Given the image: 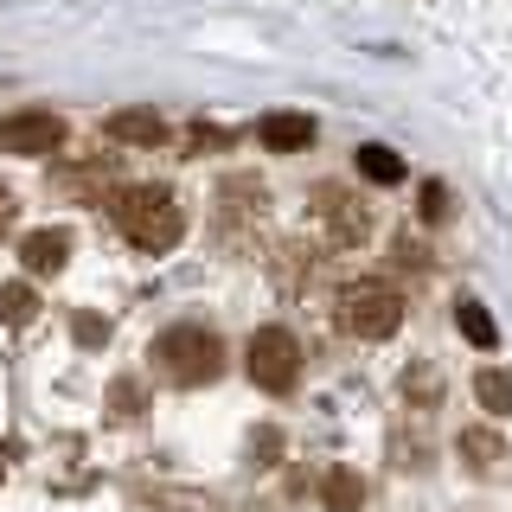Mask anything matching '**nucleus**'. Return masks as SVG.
I'll list each match as a JSON object with an SVG mask.
<instances>
[{"label":"nucleus","instance_id":"ddd939ff","mask_svg":"<svg viewBox=\"0 0 512 512\" xmlns=\"http://www.w3.org/2000/svg\"><path fill=\"white\" fill-rule=\"evenodd\" d=\"M32 314H39V295H32L26 282L0 288V320H7V327H32Z\"/></svg>","mask_w":512,"mask_h":512},{"label":"nucleus","instance_id":"dca6fc26","mask_svg":"<svg viewBox=\"0 0 512 512\" xmlns=\"http://www.w3.org/2000/svg\"><path fill=\"white\" fill-rule=\"evenodd\" d=\"M423 218H429V224L448 218V192H442V186H423Z\"/></svg>","mask_w":512,"mask_h":512},{"label":"nucleus","instance_id":"f3484780","mask_svg":"<svg viewBox=\"0 0 512 512\" xmlns=\"http://www.w3.org/2000/svg\"><path fill=\"white\" fill-rule=\"evenodd\" d=\"M13 212H20V205H13V192L0 186V231H7V224H13Z\"/></svg>","mask_w":512,"mask_h":512},{"label":"nucleus","instance_id":"20e7f679","mask_svg":"<svg viewBox=\"0 0 512 512\" xmlns=\"http://www.w3.org/2000/svg\"><path fill=\"white\" fill-rule=\"evenodd\" d=\"M244 372L256 391H295V378H301V346H295V333L288 327H256L250 333V346H244Z\"/></svg>","mask_w":512,"mask_h":512},{"label":"nucleus","instance_id":"9d476101","mask_svg":"<svg viewBox=\"0 0 512 512\" xmlns=\"http://www.w3.org/2000/svg\"><path fill=\"white\" fill-rule=\"evenodd\" d=\"M359 173H365L372 186H397V180H404V160L372 141V148H359Z\"/></svg>","mask_w":512,"mask_h":512},{"label":"nucleus","instance_id":"0eeeda50","mask_svg":"<svg viewBox=\"0 0 512 512\" xmlns=\"http://www.w3.org/2000/svg\"><path fill=\"white\" fill-rule=\"evenodd\" d=\"M103 128L116 141H128V148H160V141H167V122H160L154 109H116Z\"/></svg>","mask_w":512,"mask_h":512},{"label":"nucleus","instance_id":"9b49d317","mask_svg":"<svg viewBox=\"0 0 512 512\" xmlns=\"http://www.w3.org/2000/svg\"><path fill=\"white\" fill-rule=\"evenodd\" d=\"M474 397H480L493 416H512V378L500 372V365H487V372L474 378Z\"/></svg>","mask_w":512,"mask_h":512},{"label":"nucleus","instance_id":"f03ea898","mask_svg":"<svg viewBox=\"0 0 512 512\" xmlns=\"http://www.w3.org/2000/svg\"><path fill=\"white\" fill-rule=\"evenodd\" d=\"M148 359L160 365V378H173V384H212L224 372V346H218L212 327H167L148 346Z\"/></svg>","mask_w":512,"mask_h":512},{"label":"nucleus","instance_id":"1a4fd4ad","mask_svg":"<svg viewBox=\"0 0 512 512\" xmlns=\"http://www.w3.org/2000/svg\"><path fill=\"white\" fill-rule=\"evenodd\" d=\"M455 327H461V340L480 346V352L500 346V327H493V314L480 308V301H455Z\"/></svg>","mask_w":512,"mask_h":512},{"label":"nucleus","instance_id":"f257e3e1","mask_svg":"<svg viewBox=\"0 0 512 512\" xmlns=\"http://www.w3.org/2000/svg\"><path fill=\"white\" fill-rule=\"evenodd\" d=\"M109 218H116V231L128 237L135 250H173L180 244V231H186V212H180V199H173L167 186H122L116 199H109Z\"/></svg>","mask_w":512,"mask_h":512},{"label":"nucleus","instance_id":"f8f14e48","mask_svg":"<svg viewBox=\"0 0 512 512\" xmlns=\"http://www.w3.org/2000/svg\"><path fill=\"white\" fill-rule=\"evenodd\" d=\"M320 212L333 218V231H340V244H359V237H365V212H352V205L340 199V192H320Z\"/></svg>","mask_w":512,"mask_h":512},{"label":"nucleus","instance_id":"7ed1b4c3","mask_svg":"<svg viewBox=\"0 0 512 512\" xmlns=\"http://www.w3.org/2000/svg\"><path fill=\"white\" fill-rule=\"evenodd\" d=\"M397 320H404V295L391 282L365 276V282L340 288V327L352 340H384V333H397Z\"/></svg>","mask_w":512,"mask_h":512},{"label":"nucleus","instance_id":"4468645a","mask_svg":"<svg viewBox=\"0 0 512 512\" xmlns=\"http://www.w3.org/2000/svg\"><path fill=\"white\" fill-rule=\"evenodd\" d=\"M327 500H333V512L359 506V480H352V474H333V480H327Z\"/></svg>","mask_w":512,"mask_h":512},{"label":"nucleus","instance_id":"39448f33","mask_svg":"<svg viewBox=\"0 0 512 512\" xmlns=\"http://www.w3.org/2000/svg\"><path fill=\"white\" fill-rule=\"evenodd\" d=\"M0 148L26 154V160L58 154L64 148V116L58 109H13V116H0Z\"/></svg>","mask_w":512,"mask_h":512},{"label":"nucleus","instance_id":"6e6552de","mask_svg":"<svg viewBox=\"0 0 512 512\" xmlns=\"http://www.w3.org/2000/svg\"><path fill=\"white\" fill-rule=\"evenodd\" d=\"M20 256H26L32 276H58L64 256H71V237H64V231H32L26 244H20Z\"/></svg>","mask_w":512,"mask_h":512},{"label":"nucleus","instance_id":"2eb2a0df","mask_svg":"<svg viewBox=\"0 0 512 512\" xmlns=\"http://www.w3.org/2000/svg\"><path fill=\"white\" fill-rule=\"evenodd\" d=\"M461 455H474V468H493L500 442H493V436H461Z\"/></svg>","mask_w":512,"mask_h":512},{"label":"nucleus","instance_id":"423d86ee","mask_svg":"<svg viewBox=\"0 0 512 512\" xmlns=\"http://www.w3.org/2000/svg\"><path fill=\"white\" fill-rule=\"evenodd\" d=\"M256 135H263L269 154H301V148L314 141V122L295 116V109H276V116H263V128H256Z\"/></svg>","mask_w":512,"mask_h":512}]
</instances>
